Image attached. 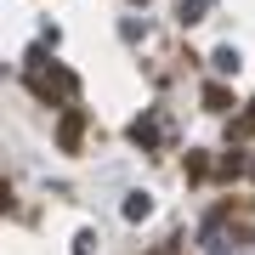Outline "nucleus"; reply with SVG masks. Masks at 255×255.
I'll list each match as a JSON object with an SVG mask.
<instances>
[{"mask_svg":"<svg viewBox=\"0 0 255 255\" xmlns=\"http://www.w3.org/2000/svg\"><path fill=\"white\" fill-rule=\"evenodd\" d=\"M63 147H68V153L80 147V114H68V119H63Z\"/></svg>","mask_w":255,"mask_h":255,"instance_id":"obj_1","label":"nucleus"},{"mask_svg":"<svg viewBox=\"0 0 255 255\" xmlns=\"http://www.w3.org/2000/svg\"><path fill=\"white\" fill-rule=\"evenodd\" d=\"M238 130H255V108H250V119H244V125H238Z\"/></svg>","mask_w":255,"mask_h":255,"instance_id":"obj_2","label":"nucleus"}]
</instances>
